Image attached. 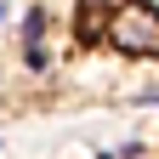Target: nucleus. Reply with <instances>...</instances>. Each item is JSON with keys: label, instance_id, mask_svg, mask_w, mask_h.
<instances>
[{"label": "nucleus", "instance_id": "1", "mask_svg": "<svg viewBox=\"0 0 159 159\" xmlns=\"http://www.w3.org/2000/svg\"><path fill=\"white\" fill-rule=\"evenodd\" d=\"M108 46L119 57H159V6L153 0H119L108 17Z\"/></svg>", "mask_w": 159, "mask_h": 159}, {"label": "nucleus", "instance_id": "2", "mask_svg": "<svg viewBox=\"0 0 159 159\" xmlns=\"http://www.w3.org/2000/svg\"><path fill=\"white\" fill-rule=\"evenodd\" d=\"M17 34H23V46H40L46 40V6H29L23 23H17Z\"/></svg>", "mask_w": 159, "mask_h": 159}, {"label": "nucleus", "instance_id": "3", "mask_svg": "<svg viewBox=\"0 0 159 159\" xmlns=\"http://www.w3.org/2000/svg\"><path fill=\"white\" fill-rule=\"evenodd\" d=\"M23 63H29V74H51V51H46V40H40V46H23Z\"/></svg>", "mask_w": 159, "mask_h": 159}, {"label": "nucleus", "instance_id": "4", "mask_svg": "<svg viewBox=\"0 0 159 159\" xmlns=\"http://www.w3.org/2000/svg\"><path fill=\"white\" fill-rule=\"evenodd\" d=\"M136 102H148V108H159V85H148V91H136Z\"/></svg>", "mask_w": 159, "mask_h": 159}, {"label": "nucleus", "instance_id": "5", "mask_svg": "<svg viewBox=\"0 0 159 159\" xmlns=\"http://www.w3.org/2000/svg\"><path fill=\"white\" fill-rule=\"evenodd\" d=\"M0 17H6V0H0Z\"/></svg>", "mask_w": 159, "mask_h": 159}]
</instances>
